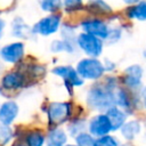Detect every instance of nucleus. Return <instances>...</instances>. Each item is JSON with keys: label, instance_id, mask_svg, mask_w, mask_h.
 <instances>
[{"label": "nucleus", "instance_id": "14", "mask_svg": "<svg viewBox=\"0 0 146 146\" xmlns=\"http://www.w3.org/2000/svg\"><path fill=\"white\" fill-rule=\"evenodd\" d=\"M67 140V136L63 129L56 128L49 131L47 139H46V146H65Z\"/></svg>", "mask_w": 146, "mask_h": 146}, {"label": "nucleus", "instance_id": "16", "mask_svg": "<svg viewBox=\"0 0 146 146\" xmlns=\"http://www.w3.org/2000/svg\"><path fill=\"white\" fill-rule=\"evenodd\" d=\"M140 131V123L137 120L133 121H129L125 122L123 124V127L121 128V135L127 139V140H131L133 139Z\"/></svg>", "mask_w": 146, "mask_h": 146}, {"label": "nucleus", "instance_id": "25", "mask_svg": "<svg viewBox=\"0 0 146 146\" xmlns=\"http://www.w3.org/2000/svg\"><path fill=\"white\" fill-rule=\"evenodd\" d=\"M13 138V131L9 125L0 123V145H6Z\"/></svg>", "mask_w": 146, "mask_h": 146}, {"label": "nucleus", "instance_id": "6", "mask_svg": "<svg viewBox=\"0 0 146 146\" xmlns=\"http://www.w3.org/2000/svg\"><path fill=\"white\" fill-rule=\"evenodd\" d=\"M60 24V16L57 14H51L47 17H43L40 19L34 26H33V33H38L41 35H50L58 31Z\"/></svg>", "mask_w": 146, "mask_h": 146}, {"label": "nucleus", "instance_id": "5", "mask_svg": "<svg viewBox=\"0 0 146 146\" xmlns=\"http://www.w3.org/2000/svg\"><path fill=\"white\" fill-rule=\"evenodd\" d=\"M89 133L92 137H104L112 131V124L106 114H98L89 121Z\"/></svg>", "mask_w": 146, "mask_h": 146}, {"label": "nucleus", "instance_id": "21", "mask_svg": "<svg viewBox=\"0 0 146 146\" xmlns=\"http://www.w3.org/2000/svg\"><path fill=\"white\" fill-rule=\"evenodd\" d=\"M115 103L122 107V108H129L131 105V100H130V96L128 95V92L123 89L117 90V92L115 94Z\"/></svg>", "mask_w": 146, "mask_h": 146}, {"label": "nucleus", "instance_id": "23", "mask_svg": "<svg viewBox=\"0 0 146 146\" xmlns=\"http://www.w3.org/2000/svg\"><path fill=\"white\" fill-rule=\"evenodd\" d=\"M94 146H119V141L115 137L107 135V136L97 138L95 140Z\"/></svg>", "mask_w": 146, "mask_h": 146}, {"label": "nucleus", "instance_id": "34", "mask_svg": "<svg viewBox=\"0 0 146 146\" xmlns=\"http://www.w3.org/2000/svg\"><path fill=\"white\" fill-rule=\"evenodd\" d=\"M65 146H76V145H65Z\"/></svg>", "mask_w": 146, "mask_h": 146}, {"label": "nucleus", "instance_id": "12", "mask_svg": "<svg viewBox=\"0 0 146 146\" xmlns=\"http://www.w3.org/2000/svg\"><path fill=\"white\" fill-rule=\"evenodd\" d=\"M106 115L110 119V122L112 124V130L113 131L121 129L123 127V124L125 123V120H127V114L122 110L116 107V106L111 107L106 112Z\"/></svg>", "mask_w": 146, "mask_h": 146}, {"label": "nucleus", "instance_id": "24", "mask_svg": "<svg viewBox=\"0 0 146 146\" xmlns=\"http://www.w3.org/2000/svg\"><path fill=\"white\" fill-rule=\"evenodd\" d=\"M62 5V0H40V6L44 11H56L59 9Z\"/></svg>", "mask_w": 146, "mask_h": 146}, {"label": "nucleus", "instance_id": "30", "mask_svg": "<svg viewBox=\"0 0 146 146\" xmlns=\"http://www.w3.org/2000/svg\"><path fill=\"white\" fill-rule=\"evenodd\" d=\"M141 99H143V104H144V106L146 107V87H144L143 88V90H141Z\"/></svg>", "mask_w": 146, "mask_h": 146}, {"label": "nucleus", "instance_id": "22", "mask_svg": "<svg viewBox=\"0 0 146 146\" xmlns=\"http://www.w3.org/2000/svg\"><path fill=\"white\" fill-rule=\"evenodd\" d=\"M95 140L96 139L88 132H81L75 137L76 146H94Z\"/></svg>", "mask_w": 146, "mask_h": 146}, {"label": "nucleus", "instance_id": "4", "mask_svg": "<svg viewBox=\"0 0 146 146\" xmlns=\"http://www.w3.org/2000/svg\"><path fill=\"white\" fill-rule=\"evenodd\" d=\"M72 114V105L67 102L51 103L48 107V117L52 124L65 122Z\"/></svg>", "mask_w": 146, "mask_h": 146}, {"label": "nucleus", "instance_id": "20", "mask_svg": "<svg viewBox=\"0 0 146 146\" xmlns=\"http://www.w3.org/2000/svg\"><path fill=\"white\" fill-rule=\"evenodd\" d=\"M89 8L91 9V11L98 14H106L112 11L111 7L104 0H91L89 3Z\"/></svg>", "mask_w": 146, "mask_h": 146}, {"label": "nucleus", "instance_id": "28", "mask_svg": "<svg viewBox=\"0 0 146 146\" xmlns=\"http://www.w3.org/2000/svg\"><path fill=\"white\" fill-rule=\"evenodd\" d=\"M121 36V30L120 29H112L108 31V35H107V41L110 43H113V42H116Z\"/></svg>", "mask_w": 146, "mask_h": 146}, {"label": "nucleus", "instance_id": "17", "mask_svg": "<svg viewBox=\"0 0 146 146\" xmlns=\"http://www.w3.org/2000/svg\"><path fill=\"white\" fill-rule=\"evenodd\" d=\"M129 18H136L139 21H146V1L140 0L137 5L128 9Z\"/></svg>", "mask_w": 146, "mask_h": 146}, {"label": "nucleus", "instance_id": "2", "mask_svg": "<svg viewBox=\"0 0 146 146\" xmlns=\"http://www.w3.org/2000/svg\"><path fill=\"white\" fill-rule=\"evenodd\" d=\"M78 74L84 80H97L104 74V65L96 58H83L76 65Z\"/></svg>", "mask_w": 146, "mask_h": 146}, {"label": "nucleus", "instance_id": "29", "mask_svg": "<svg viewBox=\"0 0 146 146\" xmlns=\"http://www.w3.org/2000/svg\"><path fill=\"white\" fill-rule=\"evenodd\" d=\"M114 67H115L114 62H112L110 59H105V62H104V70L105 71H112V70H114Z\"/></svg>", "mask_w": 146, "mask_h": 146}, {"label": "nucleus", "instance_id": "13", "mask_svg": "<svg viewBox=\"0 0 146 146\" xmlns=\"http://www.w3.org/2000/svg\"><path fill=\"white\" fill-rule=\"evenodd\" d=\"M24 83V76L19 72H9L7 73L1 81V84L5 89L8 90H15L23 86Z\"/></svg>", "mask_w": 146, "mask_h": 146}, {"label": "nucleus", "instance_id": "32", "mask_svg": "<svg viewBox=\"0 0 146 146\" xmlns=\"http://www.w3.org/2000/svg\"><path fill=\"white\" fill-rule=\"evenodd\" d=\"M3 27H5V22L2 19H0V38H1V33L3 31Z\"/></svg>", "mask_w": 146, "mask_h": 146}, {"label": "nucleus", "instance_id": "9", "mask_svg": "<svg viewBox=\"0 0 146 146\" xmlns=\"http://www.w3.org/2000/svg\"><path fill=\"white\" fill-rule=\"evenodd\" d=\"M52 73L55 75H58L65 80L66 83H70L74 87H80L83 84V79L78 74L76 70L73 68L72 66H56L52 70Z\"/></svg>", "mask_w": 146, "mask_h": 146}, {"label": "nucleus", "instance_id": "27", "mask_svg": "<svg viewBox=\"0 0 146 146\" xmlns=\"http://www.w3.org/2000/svg\"><path fill=\"white\" fill-rule=\"evenodd\" d=\"M83 128H84L83 121H78V122L71 123V125H70V128H68V131H70L71 135H76V136H78V135H80V133L82 132Z\"/></svg>", "mask_w": 146, "mask_h": 146}, {"label": "nucleus", "instance_id": "19", "mask_svg": "<svg viewBox=\"0 0 146 146\" xmlns=\"http://www.w3.org/2000/svg\"><path fill=\"white\" fill-rule=\"evenodd\" d=\"M50 49L54 52H62V51H66V52H74L75 47L65 42L64 40H54L50 44Z\"/></svg>", "mask_w": 146, "mask_h": 146}, {"label": "nucleus", "instance_id": "10", "mask_svg": "<svg viewBox=\"0 0 146 146\" xmlns=\"http://www.w3.org/2000/svg\"><path fill=\"white\" fill-rule=\"evenodd\" d=\"M141 79H143V67L141 66L131 65L125 68L123 81L129 88H131V89L138 88L141 83Z\"/></svg>", "mask_w": 146, "mask_h": 146}, {"label": "nucleus", "instance_id": "31", "mask_svg": "<svg viewBox=\"0 0 146 146\" xmlns=\"http://www.w3.org/2000/svg\"><path fill=\"white\" fill-rule=\"evenodd\" d=\"M123 2H125V3H128V5H137L140 0H122Z\"/></svg>", "mask_w": 146, "mask_h": 146}, {"label": "nucleus", "instance_id": "8", "mask_svg": "<svg viewBox=\"0 0 146 146\" xmlns=\"http://www.w3.org/2000/svg\"><path fill=\"white\" fill-rule=\"evenodd\" d=\"M81 27L83 30V33L87 34H91L94 36H97L99 39H107L108 35V31L110 29L107 27V25L97 18H92V19H86L82 22Z\"/></svg>", "mask_w": 146, "mask_h": 146}, {"label": "nucleus", "instance_id": "33", "mask_svg": "<svg viewBox=\"0 0 146 146\" xmlns=\"http://www.w3.org/2000/svg\"><path fill=\"white\" fill-rule=\"evenodd\" d=\"M13 146H26V144H24V143H21V141H17V143H15Z\"/></svg>", "mask_w": 146, "mask_h": 146}, {"label": "nucleus", "instance_id": "15", "mask_svg": "<svg viewBox=\"0 0 146 146\" xmlns=\"http://www.w3.org/2000/svg\"><path fill=\"white\" fill-rule=\"evenodd\" d=\"M11 32L16 38H29L31 33H33V30L27 26L22 18L17 17L11 23Z\"/></svg>", "mask_w": 146, "mask_h": 146}, {"label": "nucleus", "instance_id": "26", "mask_svg": "<svg viewBox=\"0 0 146 146\" xmlns=\"http://www.w3.org/2000/svg\"><path fill=\"white\" fill-rule=\"evenodd\" d=\"M63 3L66 11H74L80 9L82 6V0H63Z\"/></svg>", "mask_w": 146, "mask_h": 146}, {"label": "nucleus", "instance_id": "35", "mask_svg": "<svg viewBox=\"0 0 146 146\" xmlns=\"http://www.w3.org/2000/svg\"><path fill=\"white\" fill-rule=\"evenodd\" d=\"M145 57H146V55H145Z\"/></svg>", "mask_w": 146, "mask_h": 146}, {"label": "nucleus", "instance_id": "18", "mask_svg": "<svg viewBox=\"0 0 146 146\" xmlns=\"http://www.w3.org/2000/svg\"><path fill=\"white\" fill-rule=\"evenodd\" d=\"M25 144L26 146H43L46 144V138L39 131H31L26 135Z\"/></svg>", "mask_w": 146, "mask_h": 146}, {"label": "nucleus", "instance_id": "1", "mask_svg": "<svg viewBox=\"0 0 146 146\" xmlns=\"http://www.w3.org/2000/svg\"><path fill=\"white\" fill-rule=\"evenodd\" d=\"M111 87L105 84L94 86L87 94V104L96 111H108L115 106V94Z\"/></svg>", "mask_w": 146, "mask_h": 146}, {"label": "nucleus", "instance_id": "3", "mask_svg": "<svg viewBox=\"0 0 146 146\" xmlns=\"http://www.w3.org/2000/svg\"><path fill=\"white\" fill-rule=\"evenodd\" d=\"M76 43L80 47V49H82L83 52L87 56H89L90 58L98 57L103 51V41H102V39H99L97 36H94L91 34H87V33L79 34Z\"/></svg>", "mask_w": 146, "mask_h": 146}, {"label": "nucleus", "instance_id": "11", "mask_svg": "<svg viewBox=\"0 0 146 146\" xmlns=\"http://www.w3.org/2000/svg\"><path fill=\"white\" fill-rule=\"evenodd\" d=\"M18 114V105L13 102H6L0 106V123L9 125L14 122Z\"/></svg>", "mask_w": 146, "mask_h": 146}, {"label": "nucleus", "instance_id": "7", "mask_svg": "<svg viewBox=\"0 0 146 146\" xmlns=\"http://www.w3.org/2000/svg\"><path fill=\"white\" fill-rule=\"evenodd\" d=\"M24 56V44L22 42H13L0 49V57L6 63L16 64Z\"/></svg>", "mask_w": 146, "mask_h": 146}]
</instances>
